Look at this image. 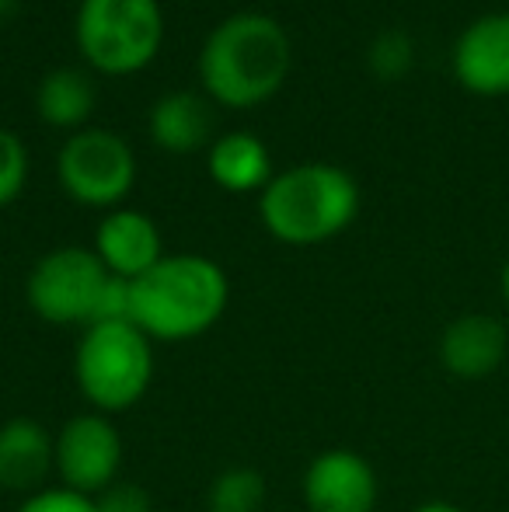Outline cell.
<instances>
[{"label": "cell", "mask_w": 509, "mask_h": 512, "mask_svg": "<svg viewBox=\"0 0 509 512\" xmlns=\"http://www.w3.org/2000/svg\"><path fill=\"white\" fill-rule=\"evenodd\" d=\"M231 300L227 272L206 255H164L133 279L129 321L150 342H189L224 317Z\"/></svg>", "instance_id": "1"}, {"label": "cell", "mask_w": 509, "mask_h": 512, "mask_svg": "<svg viewBox=\"0 0 509 512\" xmlns=\"http://www.w3.org/2000/svg\"><path fill=\"white\" fill-rule=\"evenodd\" d=\"M199 74L220 105L252 108L283 88L290 74V39L269 14L241 11L220 21L199 53Z\"/></svg>", "instance_id": "2"}, {"label": "cell", "mask_w": 509, "mask_h": 512, "mask_svg": "<svg viewBox=\"0 0 509 512\" xmlns=\"http://www.w3.org/2000/svg\"><path fill=\"white\" fill-rule=\"evenodd\" d=\"M262 223L276 241L307 248L339 237L360 213V185L335 164H297L262 189Z\"/></svg>", "instance_id": "3"}, {"label": "cell", "mask_w": 509, "mask_h": 512, "mask_svg": "<svg viewBox=\"0 0 509 512\" xmlns=\"http://www.w3.org/2000/svg\"><path fill=\"white\" fill-rule=\"evenodd\" d=\"M77 391L91 411L119 415L140 405L154 380V342L133 321H105L84 328L74 352Z\"/></svg>", "instance_id": "4"}, {"label": "cell", "mask_w": 509, "mask_h": 512, "mask_svg": "<svg viewBox=\"0 0 509 512\" xmlns=\"http://www.w3.org/2000/svg\"><path fill=\"white\" fill-rule=\"evenodd\" d=\"M164 18L157 0H81L77 46L95 70L112 77L136 74L157 56Z\"/></svg>", "instance_id": "5"}, {"label": "cell", "mask_w": 509, "mask_h": 512, "mask_svg": "<svg viewBox=\"0 0 509 512\" xmlns=\"http://www.w3.org/2000/svg\"><path fill=\"white\" fill-rule=\"evenodd\" d=\"M109 279L112 272L102 265L95 248H56L32 265L25 297L46 324L91 328L98 321Z\"/></svg>", "instance_id": "6"}, {"label": "cell", "mask_w": 509, "mask_h": 512, "mask_svg": "<svg viewBox=\"0 0 509 512\" xmlns=\"http://www.w3.org/2000/svg\"><path fill=\"white\" fill-rule=\"evenodd\" d=\"M60 185L70 199L95 209H112L123 203L136 182L133 150L123 136L109 129H81L60 150Z\"/></svg>", "instance_id": "7"}, {"label": "cell", "mask_w": 509, "mask_h": 512, "mask_svg": "<svg viewBox=\"0 0 509 512\" xmlns=\"http://www.w3.org/2000/svg\"><path fill=\"white\" fill-rule=\"evenodd\" d=\"M123 471V436L102 411H84L56 432V478L77 495H102Z\"/></svg>", "instance_id": "8"}, {"label": "cell", "mask_w": 509, "mask_h": 512, "mask_svg": "<svg viewBox=\"0 0 509 512\" xmlns=\"http://www.w3.org/2000/svg\"><path fill=\"white\" fill-rule=\"evenodd\" d=\"M307 512H374L381 499V481L363 453L335 446L321 450L300 478Z\"/></svg>", "instance_id": "9"}, {"label": "cell", "mask_w": 509, "mask_h": 512, "mask_svg": "<svg viewBox=\"0 0 509 512\" xmlns=\"http://www.w3.org/2000/svg\"><path fill=\"white\" fill-rule=\"evenodd\" d=\"M454 74L475 95H509V11L482 14L454 46Z\"/></svg>", "instance_id": "10"}, {"label": "cell", "mask_w": 509, "mask_h": 512, "mask_svg": "<svg viewBox=\"0 0 509 512\" xmlns=\"http://www.w3.org/2000/svg\"><path fill=\"white\" fill-rule=\"evenodd\" d=\"M509 331L492 314H461L440 335V363L457 380H485L506 363Z\"/></svg>", "instance_id": "11"}, {"label": "cell", "mask_w": 509, "mask_h": 512, "mask_svg": "<svg viewBox=\"0 0 509 512\" xmlns=\"http://www.w3.org/2000/svg\"><path fill=\"white\" fill-rule=\"evenodd\" d=\"M56 474V436L39 418H7L0 425V488L35 495Z\"/></svg>", "instance_id": "12"}, {"label": "cell", "mask_w": 509, "mask_h": 512, "mask_svg": "<svg viewBox=\"0 0 509 512\" xmlns=\"http://www.w3.org/2000/svg\"><path fill=\"white\" fill-rule=\"evenodd\" d=\"M95 255L119 279H140L164 258V241L157 223L140 209H112L95 234Z\"/></svg>", "instance_id": "13"}, {"label": "cell", "mask_w": 509, "mask_h": 512, "mask_svg": "<svg viewBox=\"0 0 509 512\" xmlns=\"http://www.w3.org/2000/svg\"><path fill=\"white\" fill-rule=\"evenodd\" d=\"M210 129V105L192 91H171L150 112V136L157 147L171 150V154H189V150L203 147L210 140Z\"/></svg>", "instance_id": "14"}, {"label": "cell", "mask_w": 509, "mask_h": 512, "mask_svg": "<svg viewBox=\"0 0 509 512\" xmlns=\"http://www.w3.org/2000/svg\"><path fill=\"white\" fill-rule=\"evenodd\" d=\"M210 178L227 192H255L272 182L265 143L252 133H227L210 147Z\"/></svg>", "instance_id": "15"}, {"label": "cell", "mask_w": 509, "mask_h": 512, "mask_svg": "<svg viewBox=\"0 0 509 512\" xmlns=\"http://www.w3.org/2000/svg\"><path fill=\"white\" fill-rule=\"evenodd\" d=\"M39 115L49 126H81L95 108V84L74 67L49 70L39 84Z\"/></svg>", "instance_id": "16"}, {"label": "cell", "mask_w": 509, "mask_h": 512, "mask_svg": "<svg viewBox=\"0 0 509 512\" xmlns=\"http://www.w3.org/2000/svg\"><path fill=\"white\" fill-rule=\"evenodd\" d=\"M206 506L210 512H262L265 478L255 467H227L210 481Z\"/></svg>", "instance_id": "17"}, {"label": "cell", "mask_w": 509, "mask_h": 512, "mask_svg": "<svg viewBox=\"0 0 509 512\" xmlns=\"http://www.w3.org/2000/svg\"><path fill=\"white\" fill-rule=\"evenodd\" d=\"M28 182V150L11 129L0 126V209L11 206Z\"/></svg>", "instance_id": "18"}, {"label": "cell", "mask_w": 509, "mask_h": 512, "mask_svg": "<svg viewBox=\"0 0 509 512\" xmlns=\"http://www.w3.org/2000/svg\"><path fill=\"white\" fill-rule=\"evenodd\" d=\"M370 67H374V74L384 77V81L401 77L412 67V39H408L405 32L377 35L374 46H370Z\"/></svg>", "instance_id": "19"}, {"label": "cell", "mask_w": 509, "mask_h": 512, "mask_svg": "<svg viewBox=\"0 0 509 512\" xmlns=\"http://www.w3.org/2000/svg\"><path fill=\"white\" fill-rule=\"evenodd\" d=\"M18 512H98V509L95 499H88V495H77L63 485H49L42 492L28 495L18 506Z\"/></svg>", "instance_id": "20"}, {"label": "cell", "mask_w": 509, "mask_h": 512, "mask_svg": "<svg viewBox=\"0 0 509 512\" xmlns=\"http://www.w3.org/2000/svg\"><path fill=\"white\" fill-rule=\"evenodd\" d=\"M98 512H154L147 488L136 485V481H116L102 495H95Z\"/></svg>", "instance_id": "21"}, {"label": "cell", "mask_w": 509, "mask_h": 512, "mask_svg": "<svg viewBox=\"0 0 509 512\" xmlns=\"http://www.w3.org/2000/svg\"><path fill=\"white\" fill-rule=\"evenodd\" d=\"M412 512H464V509H457L454 502H443V499H433V502H419Z\"/></svg>", "instance_id": "22"}, {"label": "cell", "mask_w": 509, "mask_h": 512, "mask_svg": "<svg viewBox=\"0 0 509 512\" xmlns=\"http://www.w3.org/2000/svg\"><path fill=\"white\" fill-rule=\"evenodd\" d=\"M499 293H503L506 307H509V258L503 262V272H499Z\"/></svg>", "instance_id": "23"}, {"label": "cell", "mask_w": 509, "mask_h": 512, "mask_svg": "<svg viewBox=\"0 0 509 512\" xmlns=\"http://www.w3.org/2000/svg\"><path fill=\"white\" fill-rule=\"evenodd\" d=\"M14 7H18V0H0V21H7L14 14Z\"/></svg>", "instance_id": "24"}]
</instances>
